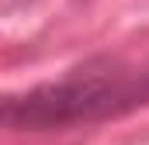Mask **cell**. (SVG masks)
I'll return each mask as SVG.
<instances>
[{"label":"cell","instance_id":"obj_1","mask_svg":"<svg viewBox=\"0 0 149 145\" xmlns=\"http://www.w3.org/2000/svg\"><path fill=\"white\" fill-rule=\"evenodd\" d=\"M139 97H149V76L139 83L118 76V72H101V76H80L56 86H38L24 97L7 100L3 121L10 128H49V124H66V121H87L101 117L118 107L135 104Z\"/></svg>","mask_w":149,"mask_h":145}]
</instances>
